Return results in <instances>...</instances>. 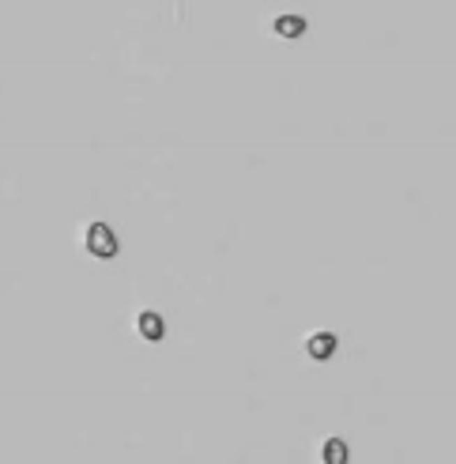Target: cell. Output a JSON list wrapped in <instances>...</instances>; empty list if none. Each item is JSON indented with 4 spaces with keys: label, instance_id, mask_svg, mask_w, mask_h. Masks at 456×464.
<instances>
[{
    "label": "cell",
    "instance_id": "cell-2",
    "mask_svg": "<svg viewBox=\"0 0 456 464\" xmlns=\"http://www.w3.org/2000/svg\"><path fill=\"white\" fill-rule=\"evenodd\" d=\"M139 332H144L147 340H162L166 336V324H162V317L155 310H144V313H139Z\"/></svg>",
    "mask_w": 456,
    "mask_h": 464
},
{
    "label": "cell",
    "instance_id": "cell-4",
    "mask_svg": "<svg viewBox=\"0 0 456 464\" xmlns=\"http://www.w3.org/2000/svg\"><path fill=\"white\" fill-rule=\"evenodd\" d=\"M324 461L328 464H347V442H340V438L324 442Z\"/></svg>",
    "mask_w": 456,
    "mask_h": 464
},
{
    "label": "cell",
    "instance_id": "cell-1",
    "mask_svg": "<svg viewBox=\"0 0 456 464\" xmlns=\"http://www.w3.org/2000/svg\"><path fill=\"white\" fill-rule=\"evenodd\" d=\"M87 249L95 257H117V238H114V230L106 227V223H91L87 227Z\"/></svg>",
    "mask_w": 456,
    "mask_h": 464
},
{
    "label": "cell",
    "instance_id": "cell-3",
    "mask_svg": "<svg viewBox=\"0 0 456 464\" xmlns=\"http://www.w3.org/2000/svg\"><path fill=\"white\" fill-rule=\"evenodd\" d=\"M275 31H279V34H291V38H294V34L305 31V20H302V15H279V20H275Z\"/></svg>",
    "mask_w": 456,
    "mask_h": 464
}]
</instances>
